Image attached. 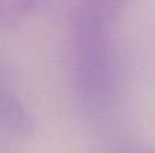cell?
I'll return each mask as SVG.
<instances>
[{"mask_svg": "<svg viewBox=\"0 0 155 153\" xmlns=\"http://www.w3.org/2000/svg\"><path fill=\"white\" fill-rule=\"evenodd\" d=\"M120 2L89 0L77 6L72 18L74 84L83 105L104 108L114 83V29Z\"/></svg>", "mask_w": 155, "mask_h": 153, "instance_id": "1", "label": "cell"}, {"mask_svg": "<svg viewBox=\"0 0 155 153\" xmlns=\"http://www.w3.org/2000/svg\"><path fill=\"white\" fill-rule=\"evenodd\" d=\"M0 126L17 135H29L33 131L29 110L14 92L6 89H0Z\"/></svg>", "mask_w": 155, "mask_h": 153, "instance_id": "2", "label": "cell"}, {"mask_svg": "<svg viewBox=\"0 0 155 153\" xmlns=\"http://www.w3.org/2000/svg\"><path fill=\"white\" fill-rule=\"evenodd\" d=\"M39 6L36 0H0V27L23 21Z\"/></svg>", "mask_w": 155, "mask_h": 153, "instance_id": "3", "label": "cell"}, {"mask_svg": "<svg viewBox=\"0 0 155 153\" xmlns=\"http://www.w3.org/2000/svg\"><path fill=\"white\" fill-rule=\"evenodd\" d=\"M122 153H155L154 149H148V147H133V149H128Z\"/></svg>", "mask_w": 155, "mask_h": 153, "instance_id": "4", "label": "cell"}]
</instances>
